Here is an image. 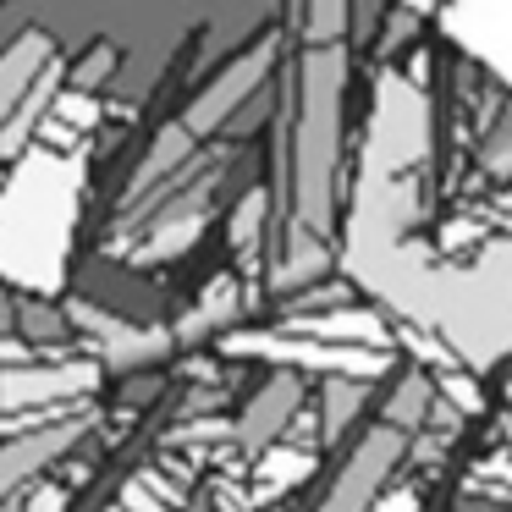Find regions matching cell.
<instances>
[{
    "instance_id": "3957f363",
    "label": "cell",
    "mask_w": 512,
    "mask_h": 512,
    "mask_svg": "<svg viewBox=\"0 0 512 512\" xmlns=\"http://www.w3.org/2000/svg\"><path fill=\"white\" fill-rule=\"evenodd\" d=\"M402 446H408V430H397V424H380V430H369L364 446H358L353 463L342 468V479H336V490L325 496L320 512H364L369 496L380 490V474H386V468L402 457Z\"/></svg>"
},
{
    "instance_id": "277c9868",
    "label": "cell",
    "mask_w": 512,
    "mask_h": 512,
    "mask_svg": "<svg viewBox=\"0 0 512 512\" xmlns=\"http://www.w3.org/2000/svg\"><path fill=\"white\" fill-rule=\"evenodd\" d=\"M298 402H303V380L292 375V369L276 375L270 386H259L254 397H248L243 419H237V441H243V452H265V446L287 430V419L298 413Z\"/></svg>"
},
{
    "instance_id": "52a82bcc",
    "label": "cell",
    "mask_w": 512,
    "mask_h": 512,
    "mask_svg": "<svg viewBox=\"0 0 512 512\" xmlns=\"http://www.w3.org/2000/svg\"><path fill=\"white\" fill-rule=\"evenodd\" d=\"M265 215H270L265 188H248L243 204L232 210V248H237V254H254V243L265 237Z\"/></svg>"
},
{
    "instance_id": "30bf717a",
    "label": "cell",
    "mask_w": 512,
    "mask_h": 512,
    "mask_svg": "<svg viewBox=\"0 0 512 512\" xmlns=\"http://www.w3.org/2000/svg\"><path fill=\"white\" fill-rule=\"evenodd\" d=\"M485 166L496 171V177H512V116L485 138Z\"/></svg>"
},
{
    "instance_id": "8fae6325",
    "label": "cell",
    "mask_w": 512,
    "mask_h": 512,
    "mask_svg": "<svg viewBox=\"0 0 512 512\" xmlns=\"http://www.w3.org/2000/svg\"><path fill=\"white\" fill-rule=\"evenodd\" d=\"M12 320H17V303L6 298V292H0V331H6V325H12Z\"/></svg>"
},
{
    "instance_id": "5b68a950",
    "label": "cell",
    "mask_w": 512,
    "mask_h": 512,
    "mask_svg": "<svg viewBox=\"0 0 512 512\" xmlns=\"http://www.w3.org/2000/svg\"><path fill=\"white\" fill-rule=\"evenodd\" d=\"M78 320L100 336V353H105V364H111V369H144V364H155V358L171 353V336L138 331V325L111 320V314H100V309H83V303H78Z\"/></svg>"
},
{
    "instance_id": "9c48e42d",
    "label": "cell",
    "mask_w": 512,
    "mask_h": 512,
    "mask_svg": "<svg viewBox=\"0 0 512 512\" xmlns=\"http://www.w3.org/2000/svg\"><path fill=\"white\" fill-rule=\"evenodd\" d=\"M111 72H116V45H105V39H100V45H89L78 56V67L61 72V83H72V89H100Z\"/></svg>"
},
{
    "instance_id": "6da1fadb",
    "label": "cell",
    "mask_w": 512,
    "mask_h": 512,
    "mask_svg": "<svg viewBox=\"0 0 512 512\" xmlns=\"http://www.w3.org/2000/svg\"><path fill=\"white\" fill-rule=\"evenodd\" d=\"M342 45H309L298 56V111H292V215L303 232L331 237L336 226V166H342Z\"/></svg>"
},
{
    "instance_id": "ba28073f",
    "label": "cell",
    "mask_w": 512,
    "mask_h": 512,
    "mask_svg": "<svg viewBox=\"0 0 512 512\" xmlns=\"http://www.w3.org/2000/svg\"><path fill=\"white\" fill-rule=\"evenodd\" d=\"M347 12H353V0H303V34H309V45L342 39Z\"/></svg>"
},
{
    "instance_id": "8992f818",
    "label": "cell",
    "mask_w": 512,
    "mask_h": 512,
    "mask_svg": "<svg viewBox=\"0 0 512 512\" xmlns=\"http://www.w3.org/2000/svg\"><path fill=\"white\" fill-rule=\"evenodd\" d=\"M56 61V39L45 28H23L12 45L0 50V122L23 105V94L34 89V78Z\"/></svg>"
},
{
    "instance_id": "7a4b0ae2",
    "label": "cell",
    "mask_w": 512,
    "mask_h": 512,
    "mask_svg": "<svg viewBox=\"0 0 512 512\" xmlns=\"http://www.w3.org/2000/svg\"><path fill=\"white\" fill-rule=\"evenodd\" d=\"M270 67H276V39H254V45L237 50V56L226 61V67L215 72V78L204 83V89L193 94L188 105H182L177 122H182V127H188V133L204 144V138L221 133V127L232 122L237 111H243V100H248V94H254L259 83L270 78Z\"/></svg>"
}]
</instances>
